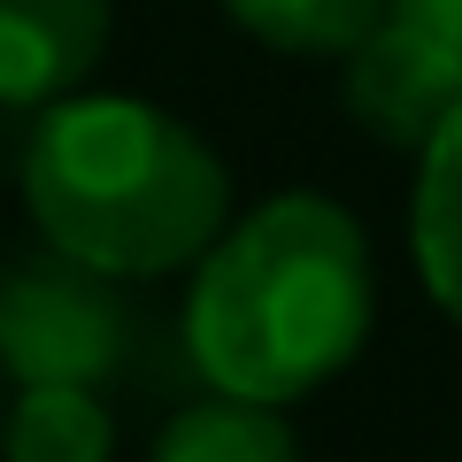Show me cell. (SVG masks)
I'll use <instances>...</instances> for the list:
<instances>
[{
    "label": "cell",
    "instance_id": "cell-4",
    "mask_svg": "<svg viewBox=\"0 0 462 462\" xmlns=\"http://www.w3.org/2000/svg\"><path fill=\"white\" fill-rule=\"evenodd\" d=\"M346 108L385 147H424L462 108V0H385L346 54Z\"/></svg>",
    "mask_w": 462,
    "mask_h": 462
},
{
    "label": "cell",
    "instance_id": "cell-8",
    "mask_svg": "<svg viewBox=\"0 0 462 462\" xmlns=\"http://www.w3.org/2000/svg\"><path fill=\"white\" fill-rule=\"evenodd\" d=\"M147 462H300V439L270 401L208 393L170 416Z\"/></svg>",
    "mask_w": 462,
    "mask_h": 462
},
{
    "label": "cell",
    "instance_id": "cell-10",
    "mask_svg": "<svg viewBox=\"0 0 462 462\" xmlns=\"http://www.w3.org/2000/svg\"><path fill=\"white\" fill-rule=\"evenodd\" d=\"M0 424H8V401H0Z\"/></svg>",
    "mask_w": 462,
    "mask_h": 462
},
{
    "label": "cell",
    "instance_id": "cell-1",
    "mask_svg": "<svg viewBox=\"0 0 462 462\" xmlns=\"http://www.w3.org/2000/svg\"><path fill=\"white\" fill-rule=\"evenodd\" d=\"M370 316L378 270L363 224L324 193H278L224 224L193 263L185 346L208 393L285 409L363 355Z\"/></svg>",
    "mask_w": 462,
    "mask_h": 462
},
{
    "label": "cell",
    "instance_id": "cell-9",
    "mask_svg": "<svg viewBox=\"0 0 462 462\" xmlns=\"http://www.w3.org/2000/svg\"><path fill=\"white\" fill-rule=\"evenodd\" d=\"M224 16L247 39L278 54H316V62H346L385 16V0H224Z\"/></svg>",
    "mask_w": 462,
    "mask_h": 462
},
{
    "label": "cell",
    "instance_id": "cell-5",
    "mask_svg": "<svg viewBox=\"0 0 462 462\" xmlns=\"http://www.w3.org/2000/svg\"><path fill=\"white\" fill-rule=\"evenodd\" d=\"M116 32L108 0H0V108L47 116L85 93Z\"/></svg>",
    "mask_w": 462,
    "mask_h": 462
},
{
    "label": "cell",
    "instance_id": "cell-6",
    "mask_svg": "<svg viewBox=\"0 0 462 462\" xmlns=\"http://www.w3.org/2000/svg\"><path fill=\"white\" fill-rule=\"evenodd\" d=\"M416 278L462 324V108L416 147V200H409Z\"/></svg>",
    "mask_w": 462,
    "mask_h": 462
},
{
    "label": "cell",
    "instance_id": "cell-7",
    "mask_svg": "<svg viewBox=\"0 0 462 462\" xmlns=\"http://www.w3.org/2000/svg\"><path fill=\"white\" fill-rule=\"evenodd\" d=\"M0 462H116V416L100 385H23L0 424Z\"/></svg>",
    "mask_w": 462,
    "mask_h": 462
},
{
    "label": "cell",
    "instance_id": "cell-3",
    "mask_svg": "<svg viewBox=\"0 0 462 462\" xmlns=\"http://www.w3.org/2000/svg\"><path fill=\"white\" fill-rule=\"evenodd\" d=\"M132 355V300L69 254L0 270V370L16 385H108Z\"/></svg>",
    "mask_w": 462,
    "mask_h": 462
},
{
    "label": "cell",
    "instance_id": "cell-2",
    "mask_svg": "<svg viewBox=\"0 0 462 462\" xmlns=\"http://www.w3.org/2000/svg\"><path fill=\"white\" fill-rule=\"evenodd\" d=\"M23 208L39 239L116 285L193 270L231 224L216 147L139 93H69L23 147Z\"/></svg>",
    "mask_w": 462,
    "mask_h": 462
}]
</instances>
